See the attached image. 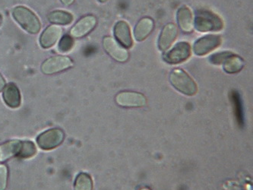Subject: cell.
I'll return each mask as SVG.
<instances>
[{
	"label": "cell",
	"mask_w": 253,
	"mask_h": 190,
	"mask_svg": "<svg viewBox=\"0 0 253 190\" xmlns=\"http://www.w3.org/2000/svg\"><path fill=\"white\" fill-rule=\"evenodd\" d=\"M178 28L174 24L169 23L165 25L161 31L158 39V48L161 51L169 49V47L177 38Z\"/></svg>",
	"instance_id": "7c38bea8"
},
{
	"label": "cell",
	"mask_w": 253,
	"mask_h": 190,
	"mask_svg": "<svg viewBox=\"0 0 253 190\" xmlns=\"http://www.w3.org/2000/svg\"><path fill=\"white\" fill-rule=\"evenodd\" d=\"M2 97L5 103L11 108H17L21 104V95L15 84L9 83L5 86Z\"/></svg>",
	"instance_id": "9a60e30c"
},
{
	"label": "cell",
	"mask_w": 253,
	"mask_h": 190,
	"mask_svg": "<svg viewBox=\"0 0 253 190\" xmlns=\"http://www.w3.org/2000/svg\"><path fill=\"white\" fill-rule=\"evenodd\" d=\"M91 177L86 173H80L75 181V190H92Z\"/></svg>",
	"instance_id": "ffe728a7"
},
{
	"label": "cell",
	"mask_w": 253,
	"mask_h": 190,
	"mask_svg": "<svg viewBox=\"0 0 253 190\" xmlns=\"http://www.w3.org/2000/svg\"><path fill=\"white\" fill-rule=\"evenodd\" d=\"M220 35H209L202 37L196 41L193 46V52L196 56H203L214 50L221 45Z\"/></svg>",
	"instance_id": "52a82bcc"
},
{
	"label": "cell",
	"mask_w": 253,
	"mask_h": 190,
	"mask_svg": "<svg viewBox=\"0 0 253 190\" xmlns=\"http://www.w3.org/2000/svg\"><path fill=\"white\" fill-rule=\"evenodd\" d=\"M62 34L63 29L58 25L48 26L40 38V45L43 49H49L56 45L59 38H61Z\"/></svg>",
	"instance_id": "8fae6325"
},
{
	"label": "cell",
	"mask_w": 253,
	"mask_h": 190,
	"mask_svg": "<svg viewBox=\"0 0 253 190\" xmlns=\"http://www.w3.org/2000/svg\"><path fill=\"white\" fill-rule=\"evenodd\" d=\"M14 19L28 33L35 35L39 32L42 25L39 18L32 10L24 6H17L12 10Z\"/></svg>",
	"instance_id": "7a4b0ae2"
},
{
	"label": "cell",
	"mask_w": 253,
	"mask_h": 190,
	"mask_svg": "<svg viewBox=\"0 0 253 190\" xmlns=\"http://www.w3.org/2000/svg\"><path fill=\"white\" fill-rule=\"evenodd\" d=\"M233 54V52L230 51H224V52H216L214 54L211 55L209 57V62L211 64L214 65H221L223 62Z\"/></svg>",
	"instance_id": "7402d4cb"
},
{
	"label": "cell",
	"mask_w": 253,
	"mask_h": 190,
	"mask_svg": "<svg viewBox=\"0 0 253 190\" xmlns=\"http://www.w3.org/2000/svg\"><path fill=\"white\" fill-rule=\"evenodd\" d=\"M64 138V133L61 130L51 129L40 135L37 138V142L42 149L51 150L60 145Z\"/></svg>",
	"instance_id": "277c9868"
},
{
	"label": "cell",
	"mask_w": 253,
	"mask_h": 190,
	"mask_svg": "<svg viewBox=\"0 0 253 190\" xmlns=\"http://www.w3.org/2000/svg\"><path fill=\"white\" fill-rule=\"evenodd\" d=\"M22 146V141L11 140L0 145V161H5L12 157H18Z\"/></svg>",
	"instance_id": "2e32d148"
},
{
	"label": "cell",
	"mask_w": 253,
	"mask_h": 190,
	"mask_svg": "<svg viewBox=\"0 0 253 190\" xmlns=\"http://www.w3.org/2000/svg\"><path fill=\"white\" fill-rule=\"evenodd\" d=\"M116 102L120 107H141L147 103L145 95L138 92H123L116 96Z\"/></svg>",
	"instance_id": "ba28073f"
},
{
	"label": "cell",
	"mask_w": 253,
	"mask_h": 190,
	"mask_svg": "<svg viewBox=\"0 0 253 190\" xmlns=\"http://www.w3.org/2000/svg\"><path fill=\"white\" fill-rule=\"evenodd\" d=\"M99 2H102V3H104V2H107V0H98Z\"/></svg>",
	"instance_id": "4316f807"
},
{
	"label": "cell",
	"mask_w": 253,
	"mask_h": 190,
	"mask_svg": "<svg viewBox=\"0 0 253 190\" xmlns=\"http://www.w3.org/2000/svg\"><path fill=\"white\" fill-rule=\"evenodd\" d=\"M96 25L97 18L94 15H86L78 21L72 28L70 31L71 37L79 38L86 36L95 28Z\"/></svg>",
	"instance_id": "30bf717a"
},
{
	"label": "cell",
	"mask_w": 253,
	"mask_h": 190,
	"mask_svg": "<svg viewBox=\"0 0 253 190\" xmlns=\"http://www.w3.org/2000/svg\"><path fill=\"white\" fill-rule=\"evenodd\" d=\"M103 45L106 52L117 62H125L128 60L129 56L128 51L120 46L114 38L109 36L105 37L103 39Z\"/></svg>",
	"instance_id": "9c48e42d"
},
{
	"label": "cell",
	"mask_w": 253,
	"mask_h": 190,
	"mask_svg": "<svg viewBox=\"0 0 253 190\" xmlns=\"http://www.w3.org/2000/svg\"><path fill=\"white\" fill-rule=\"evenodd\" d=\"M73 15L66 11H53L48 15V21L54 25H66L73 22Z\"/></svg>",
	"instance_id": "d6986e66"
},
{
	"label": "cell",
	"mask_w": 253,
	"mask_h": 190,
	"mask_svg": "<svg viewBox=\"0 0 253 190\" xmlns=\"http://www.w3.org/2000/svg\"><path fill=\"white\" fill-rule=\"evenodd\" d=\"M178 25L182 31L190 33L193 30V18L189 7L183 5L178 9L176 13Z\"/></svg>",
	"instance_id": "5bb4252c"
},
{
	"label": "cell",
	"mask_w": 253,
	"mask_h": 190,
	"mask_svg": "<svg viewBox=\"0 0 253 190\" xmlns=\"http://www.w3.org/2000/svg\"><path fill=\"white\" fill-rule=\"evenodd\" d=\"M73 46H74V40L73 37L65 35L59 42V49L60 52H66L72 49Z\"/></svg>",
	"instance_id": "603a6c76"
},
{
	"label": "cell",
	"mask_w": 253,
	"mask_h": 190,
	"mask_svg": "<svg viewBox=\"0 0 253 190\" xmlns=\"http://www.w3.org/2000/svg\"><path fill=\"white\" fill-rule=\"evenodd\" d=\"M195 28L199 32L217 31L224 28L223 20L217 14L207 9H199L196 12Z\"/></svg>",
	"instance_id": "6da1fadb"
},
{
	"label": "cell",
	"mask_w": 253,
	"mask_h": 190,
	"mask_svg": "<svg viewBox=\"0 0 253 190\" xmlns=\"http://www.w3.org/2000/svg\"><path fill=\"white\" fill-rule=\"evenodd\" d=\"M191 56L190 45L186 41L176 44L170 50L163 56L165 62L169 64H179L189 59Z\"/></svg>",
	"instance_id": "5b68a950"
},
{
	"label": "cell",
	"mask_w": 253,
	"mask_h": 190,
	"mask_svg": "<svg viewBox=\"0 0 253 190\" xmlns=\"http://www.w3.org/2000/svg\"><path fill=\"white\" fill-rule=\"evenodd\" d=\"M154 29V21L150 18H143L137 23L134 30L135 40L138 42L145 41Z\"/></svg>",
	"instance_id": "e0dca14e"
},
{
	"label": "cell",
	"mask_w": 253,
	"mask_h": 190,
	"mask_svg": "<svg viewBox=\"0 0 253 190\" xmlns=\"http://www.w3.org/2000/svg\"><path fill=\"white\" fill-rule=\"evenodd\" d=\"M64 5H70L74 2L75 0H60Z\"/></svg>",
	"instance_id": "484cf974"
},
{
	"label": "cell",
	"mask_w": 253,
	"mask_h": 190,
	"mask_svg": "<svg viewBox=\"0 0 253 190\" xmlns=\"http://www.w3.org/2000/svg\"><path fill=\"white\" fill-rule=\"evenodd\" d=\"M114 35L117 41L125 48L133 46V40L131 38L130 27L127 22L119 21L114 27Z\"/></svg>",
	"instance_id": "4fadbf2b"
},
{
	"label": "cell",
	"mask_w": 253,
	"mask_h": 190,
	"mask_svg": "<svg viewBox=\"0 0 253 190\" xmlns=\"http://www.w3.org/2000/svg\"><path fill=\"white\" fill-rule=\"evenodd\" d=\"M5 80H4L3 78H2V76L0 75V92H2V90H3L4 88H5Z\"/></svg>",
	"instance_id": "d4e9b609"
},
{
	"label": "cell",
	"mask_w": 253,
	"mask_h": 190,
	"mask_svg": "<svg viewBox=\"0 0 253 190\" xmlns=\"http://www.w3.org/2000/svg\"><path fill=\"white\" fill-rule=\"evenodd\" d=\"M244 67V61L240 56L233 54L223 62V69L228 74L237 73Z\"/></svg>",
	"instance_id": "ac0fdd59"
},
{
	"label": "cell",
	"mask_w": 253,
	"mask_h": 190,
	"mask_svg": "<svg viewBox=\"0 0 253 190\" xmlns=\"http://www.w3.org/2000/svg\"><path fill=\"white\" fill-rule=\"evenodd\" d=\"M8 180V168L5 165H0V190H5Z\"/></svg>",
	"instance_id": "cb8c5ba5"
},
{
	"label": "cell",
	"mask_w": 253,
	"mask_h": 190,
	"mask_svg": "<svg viewBox=\"0 0 253 190\" xmlns=\"http://www.w3.org/2000/svg\"><path fill=\"white\" fill-rule=\"evenodd\" d=\"M171 85L183 95L193 96L198 92L197 85L183 69H173L169 74Z\"/></svg>",
	"instance_id": "3957f363"
},
{
	"label": "cell",
	"mask_w": 253,
	"mask_h": 190,
	"mask_svg": "<svg viewBox=\"0 0 253 190\" xmlns=\"http://www.w3.org/2000/svg\"><path fill=\"white\" fill-rule=\"evenodd\" d=\"M73 62L70 58L64 56H52L45 60L42 66V71L46 75H53L73 67Z\"/></svg>",
	"instance_id": "8992f818"
},
{
	"label": "cell",
	"mask_w": 253,
	"mask_h": 190,
	"mask_svg": "<svg viewBox=\"0 0 253 190\" xmlns=\"http://www.w3.org/2000/svg\"><path fill=\"white\" fill-rule=\"evenodd\" d=\"M37 149L32 142L22 141V146L18 157L20 158H30L36 154Z\"/></svg>",
	"instance_id": "44dd1931"
}]
</instances>
